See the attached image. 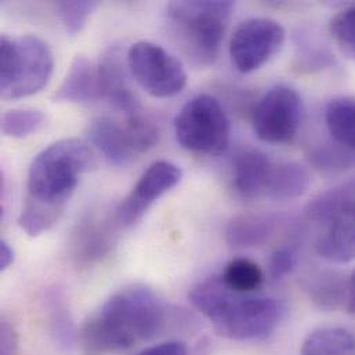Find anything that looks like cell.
Here are the masks:
<instances>
[{"label": "cell", "instance_id": "26", "mask_svg": "<svg viewBox=\"0 0 355 355\" xmlns=\"http://www.w3.org/2000/svg\"><path fill=\"white\" fill-rule=\"evenodd\" d=\"M329 32L347 54L355 57V4L342 10L331 19Z\"/></svg>", "mask_w": 355, "mask_h": 355}, {"label": "cell", "instance_id": "8", "mask_svg": "<svg viewBox=\"0 0 355 355\" xmlns=\"http://www.w3.org/2000/svg\"><path fill=\"white\" fill-rule=\"evenodd\" d=\"M284 26L271 18H248L232 33L230 57L234 67L249 73L268 62L285 43Z\"/></svg>", "mask_w": 355, "mask_h": 355}, {"label": "cell", "instance_id": "27", "mask_svg": "<svg viewBox=\"0 0 355 355\" xmlns=\"http://www.w3.org/2000/svg\"><path fill=\"white\" fill-rule=\"evenodd\" d=\"M296 266V254L289 248H279L271 253L268 271L272 279H281L291 274Z\"/></svg>", "mask_w": 355, "mask_h": 355}, {"label": "cell", "instance_id": "17", "mask_svg": "<svg viewBox=\"0 0 355 355\" xmlns=\"http://www.w3.org/2000/svg\"><path fill=\"white\" fill-rule=\"evenodd\" d=\"M310 181L307 169L297 162L274 164L266 196L277 200L299 198L307 191Z\"/></svg>", "mask_w": 355, "mask_h": 355}, {"label": "cell", "instance_id": "25", "mask_svg": "<svg viewBox=\"0 0 355 355\" xmlns=\"http://www.w3.org/2000/svg\"><path fill=\"white\" fill-rule=\"evenodd\" d=\"M97 7L96 1H58L57 3V11L58 17L65 28V31L71 36H76L83 31L86 26V22L93 12V10Z\"/></svg>", "mask_w": 355, "mask_h": 355}, {"label": "cell", "instance_id": "30", "mask_svg": "<svg viewBox=\"0 0 355 355\" xmlns=\"http://www.w3.org/2000/svg\"><path fill=\"white\" fill-rule=\"evenodd\" d=\"M135 355H188V350L181 342H164L147 347Z\"/></svg>", "mask_w": 355, "mask_h": 355}, {"label": "cell", "instance_id": "12", "mask_svg": "<svg viewBox=\"0 0 355 355\" xmlns=\"http://www.w3.org/2000/svg\"><path fill=\"white\" fill-rule=\"evenodd\" d=\"M97 65L103 98L110 100L116 110L126 115L141 110L128 82V57L125 58L122 50L111 47L104 53Z\"/></svg>", "mask_w": 355, "mask_h": 355}, {"label": "cell", "instance_id": "31", "mask_svg": "<svg viewBox=\"0 0 355 355\" xmlns=\"http://www.w3.org/2000/svg\"><path fill=\"white\" fill-rule=\"evenodd\" d=\"M14 263V249L6 241L0 242V270L6 271Z\"/></svg>", "mask_w": 355, "mask_h": 355}, {"label": "cell", "instance_id": "21", "mask_svg": "<svg viewBox=\"0 0 355 355\" xmlns=\"http://www.w3.org/2000/svg\"><path fill=\"white\" fill-rule=\"evenodd\" d=\"M98 221H86L78 234L75 241V257L79 261H93L103 257L111 248V236L104 225Z\"/></svg>", "mask_w": 355, "mask_h": 355}, {"label": "cell", "instance_id": "13", "mask_svg": "<svg viewBox=\"0 0 355 355\" xmlns=\"http://www.w3.org/2000/svg\"><path fill=\"white\" fill-rule=\"evenodd\" d=\"M103 98L98 65L85 55H76L54 94L58 103H89Z\"/></svg>", "mask_w": 355, "mask_h": 355}, {"label": "cell", "instance_id": "1", "mask_svg": "<svg viewBox=\"0 0 355 355\" xmlns=\"http://www.w3.org/2000/svg\"><path fill=\"white\" fill-rule=\"evenodd\" d=\"M169 307L148 286L132 285L112 295L78 334L85 355L118 354L148 342L169 324Z\"/></svg>", "mask_w": 355, "mask_h": 355}, {"label": "cell", "instance_id": "11", "mask_svg": "<svg viewBox=\"0 0 355 355\" xmlns=\"http://www.w3.org/2000/svg\"><path fill=\"white\" fill-rule=\"evenodd\" d=\"M325 230L315 242L317 253L327 261L346 264L355 259V199L324 221Z\"/></svg>", "mask_w": 355, "mask_h": 355}, {"label": "cell", "instance_id": "5", "mask_svg": "<svg viewBox=\"0 0 355 355\" xmlns=\"http://www.w3.org/2000/svg\"><path fill=\"white\" fill-rule=\"evenodd\" d=\"M54 58L49 44L33 35L0 37V93L6 100L29 97L50 80Z\"/></svg>", "mask_w": 355, "mask_h": 355}, {"label": "cell", "instance_id": "22", "mask_svg": "<svg viewBox=\"0 0 355 355\" xmlns=\"http://www.w3.org/2000/svg\"><path fill=\"white\" fill-rule=\"evenodd\" d=\"M64 210L25 199L18 216L19 228L29 236H37L58 223Z\"/></svg>", "mask_w": 355, "mask_h": 355}, {"label": "cell", "instance_id": "6", "mask_svg": "<svg viewBox=\"0 0 355 355\" xmlns=\"http://www.w3.org/2000/svg\"><path fill=\"white\" fill-rule=\"evenodd\" d=\"M175 135L184 150L218 157L230 146L231 123L214 97L199 94L180 110L175 119Z\"/></svg>", "mask_w": 355, "mask_h": 355}, {"label": "cell", "instance_id": "19", "mask_svg": "<svg viewBox=\"0 0 355 355\" xmlns=\"http://www.w3.org/2000/svg\"><path fill=\"white\" fill-rule=\"evenodd\" d=\"M302 355H355V336L346 328L313 331L302 345Z\"/></svg>", "mask_w": 355, "mask_h": 355}, {"label": "cell", "instance_id": "15", "mask_svg": "<svg viewBox=\"0 0 355 355\" xmlns=\"http://www.w3.org/2000/svg\"><path fill=\"white\" fill-rule=\"evenodd\" d=\"M274 162L261 151L246 150L234 162V187L243 198L267 195Z\"/></svg>", "mask_w": 355, "mask_h": 355}, {"label": "cell", "instance_id": "24", "mask_svg": "<svg viewBox=\"0 0 355 355\" xmlns=\"http://www.w3.org/2000/svg\"><path fill=\"white\" fill-rule=\"evenodd\" d=\"M123 126L128 132L133 148L139 155L147 153L158 143V126L154 123L153 119L144 115L141 110L128 114Z\"/></svg>", "mask_w": 355, "mask_h": 355}, {"label": "cell", "instance_id": "28", "mask_svg": "<svg viewBox=\"0 0 355 355\" xmlns=\"http://www.w3.org/2000/svg\"><path fill=\"white\" fill-rule=\"evenodd\" d=\"M343 288L334 282L332 279H328L325 282H318L314 288L313 297L317 303H320L322 307H335L338 302H340V291Z\"/></svg>", "mask_w": 355, "mask_h": 355}, {"label": "cell", "instance_id": "4", "mask_svg": "<svg viewBox=\"0 0 355 355\" xmlns=\"http://www.w3.org/2000/svg\"><path fill=\"white\" fill-rule=\"evenodd\" d=\"M234 7L228 0H184L168 4L172 29L193 64L209 67L216 61Z\"/></svg>", "mask_w": 355, "mask_h": 355}, {"label": "cell", "instance_id": "20", "mask_svg": "<svg viewBox=\"0 0 355 355\" xmlns=\"http://www.w3.org/2000/svg\"><path fill=\"white\" fill-rule=\"evenodd\" d=\"M220 278L234 292L253 293L263 285L264 274L254 261L249 259H234L224 267Z\"/></svg>", "mask_w": 355, "mask_h": 355}, {"label": "cell", "instance_id": "9", "mask_svg": "<svg viewBox=\"0 0 355 355\" xmlns=\"http://www.w3.org/2000/svg\"><path fill=\"white\" fill-rule=\"evenodd\" d=\"M256 136L268 144H285L295 139L302 122V100L288 86L270 89L253 111Z\"/></svg>", "mask_w": 355, "mask_h": 355}, {"label": "cell", "instance_id": "3", "mask_svg": "<svg viewBox=\"0 0 355 355\" xmlns=\"http://www.w3.org/2000/svg\"><path fill=\"white\" fill-rule=\"evenodd\" d=\"M94 166V157L86 143L78 139L60 140L39 153L28 172V200L65 209L79 178Z\"/></svg>", "mask_w": 355, "mask_h": 355}, {"label": "cell", "instance_id": "2", "mask_svg": "<svg viewBox=\"0 0 355 355\" xmlns=\"http://www.w3.org/2000/svg\"><path fill=\"white\" fill-rule=\"evenodd\" d=\"M189 302L227 339L248 342L271 335L279 320L281 307L270 297L238 293L224 285L220 277L199 282L189 291Z\"/></svg>", "mask_w": 355, "mask_h": 355}, {"label": "cell", "instance_id": "29", "mask_svg": "<svg viewBox=\"0 0 355 355\" xmlns=\"http://www.w3.org/2000/svg\"><path fill=\"white\" fill-rule=\"evenodd\" d=\"M18 339L14 327L3 320L0 325V355H17Z\"/></svg>", "mask_w": 355, "mask_h": 355}, {"label": "cell", "instance_id": "16", "mask_svg": "<svg viewBox=\"0 0 355 355\" xmlns=\"http://www.w3.org/2000/svg\"><path fill=\"white\" fill-rule=\"evenodd\" d=\"M277 221L266 214H239L232 217L224 230L225 242L234 248L264 245L272 235Z\"/></svg>", "mask_w": 355, "mask_h": 355}, {"label": "cell", "instance_id": "32", "mask_svg": "<svg viewBox=\"0 0 355 355\" xmlns=\"http://www.w3.org/2000/svg\"><path fill=\"white\" fill-rule=\"evenodd\" d=\"M347 309L352 314H355V270L347 284Z\"/></svg>", "mask_w": 355, "mask_h": 355}, {"label": "cell", "instance_id": "10", "mask_svg": "<svg viewBox=\"0 0 355 355\" xmlns=\"http://www.w3.org/2000/svg\"><path fill=\"white\" fill-rule=\"evenodd\" d=\"M181 178V169L172 162L158 161L153 164L143 173L130 193L118 205L115 221L125 227L135 225L162 195L178 185Z\"/></svg>", "mask_w": 355, "mask_h": 355}, {"label": "cell", "instance_id": "14", "mask_svg": "<svg viewBox=\"0 0 355 355\" xmlns=\"http://www.w3.org/2000/svg\"><path fill=\"white\" fill-rule=\"evenodd\" d=\"M90 143L112 165L125 168L130 165L137 153L133 148L123 123L111 118H98L92 122L87 132Z\"/></svg>", "mask_w": 355, "mask_h": 355}, {"label": "cell", "instance_id": "18", "mask_svg": "<svg viewBox=\"0 0 355 355\" xmlns=\"http://www.w3.org/2000/svg\"><path fill=\"white\" fill-rule=\"evenodd\" d=\"M325 121L334 140L343 148L355 151V97L342 96L331 100Z\"/></svg>", "mask_w": 355, "mask_h": 355}, {"label": "cell", "instance_id": "7", "mask_svg": "<svg viewBox=\"0 0 355 355\" xmlns=\"http://www.w3.org/2000/svg\"><path fill=\"white\" fill-rule=\"evenodd\" d=\"M126 57L133 78L154 97H173L187 85L181 61L157 43L140 40L130 46Z\"/></svg>", "mask_w": 355, "mask_h": 355}, {"label": "cell", "instance_id": "23", "mask_svg": "<svg viewBox=\"0 0 355 355\" xmlns=\"http://www.w3.org/2000/svg\"><path fill=\"white\" fill-rule=\"evenodd\" d=\"M44 122L46 116L39 110H11L1 116V133L7 137L24 139L37 132Z\"/></svg>", "mask_w": 355, "mask_h": 355}]
</instances>
